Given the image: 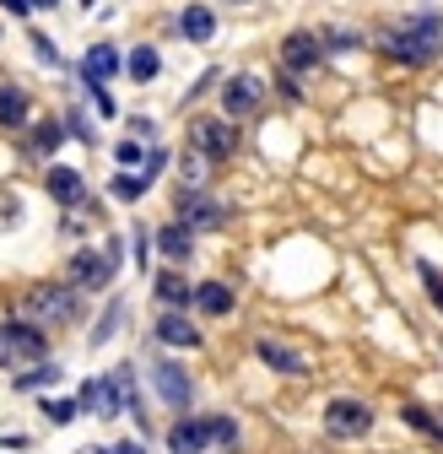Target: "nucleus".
Wrapping results in <instances>:
<instances>
[{
    "label": "nucleus",
    "instance_id": "f257e3e1",
    "mask_svg": "<svg viewBox=\"0 0 443 454\" xmlns=\"http://www.w3.org/2000/svg\"><path fill=\"white\" fill-rule=\"evenodd\" d=\"M438 49H443V17H416V22L395 27V38H390V54L406 66H427Z\"/></svg>",
    "mask_w": 443,
    "mask_h": 454
},
{
    "label": "nucleus",
    "instance_id": "f03ea898",
    "mask_svg": "<svg viewBox=\"0 0 443 454\" xmlns=\"http://www.w3.org/2000/svg\"><path fill=\"white\" fill-rule=\"evenodd\" d=\"M43 357V330L38 325H0V368L38 363Z\"/></svg>",
    "mask_w": 443,
    "mask_h": 454
},
{
    "label": "nucleus",
    "instance_id": "7ed1b4c3",
    "mask_svg": "<svg viewBox=\"0 0 443 454\" xmlns=\"http://www.w3.org/2000/svg\"><path fill=\"white\" fill-rule=\"evenodd\" d=\"M27 314L43 319V325L76 319V314H82V298H76V287H33V293H27Z\"/></svg>",
    "mask_w": 443,
    "mask_h": 454
},
{
    "label": "nucleus",
    "instance_id": "20e7f679",
    "mask_svg": "<svg viewBox=\"0 0 443 454\" xmlns=\"http://www.w3.org/2000/svg\"><path fill=\"white\" fill-rule=\"evenodd\" d=\"M114 265H120V249H108V254H97V249H76V254H71V287L97 293L103 281L114 276Z\"/></svg>",
    "mask_w": 443,
    "mask_h": 454
},
{
    "label": "nucleus",
    "instance_id": "39448f33",
    "mask_svg": "<svg viewBox=\"0 0 443 454\" xmlns=\"http://www.w3.org/2000/svg\"><path fill=\"white\" fill-rule=\"evenodd\" d=\"M265 103V82L260 76H228V87H222V120H244V114H254Z\"/></svg>",
    "mask_w": 443,
    "mask_h": 454
},
{
    "label": "nucleus",
    "instance_id": "423d86ee",
    "mask_svg": "<svg viewBox=\"0 0 443 454\" xmlns=\"http://www.w3.org/2000/svg\"><path fill=\"white\" fill-rule=\"evenodd\" d=\"M373 427V411L362 401H330L324 406V433L330 438H362Z\"/></svg>",
    "mask_w": 443,
    "mask_h": 454
},
{
    "label": "nucleus",
    "instance_id": "0eeeda50",
    "mask_svg": "<svg viewBox=\"0 0 443 454\" xmlns=\"http://www.w3.org/2000/svg\"><path fill=\"white\" fill-rule=\"evenodd\" d=\"M179 222L190 227V233H211V227L228 222V211H222L211 195H200V190H179Z\"/></svg>",
    "mask_w": 443,
    "mask_h": 454
},
{
    "label": "nucleus",
    "instance_id": "6e6552de",
    "mask_svg": "<svg viewBox=\"0 0 443 454\" xmlns=\"http://www.w3.org/2000/svg\"><path fill=\"white\" fill-rule=\"evenodd\" d=\"M125 406V395H120V379L108 373V379H87L82 395H76V411H97V417H120Z\"/></svg>",
    "mask_w": 443,
    "mask_h": 454
},
{
    "label": "nucleus",
    "instance_id": "1a4fd4ad",
    "mask_svg": "<svg viewBox=\"0 0 443 454\" xmlns=\"http://www.w3.org/2000/svg\"><path fill=\"white\" fill-rule=\"evenodd\" d=\"M190 141H195V152H200L206 162H211V157H228V152L238 146V136H233V125H228V120H195Z\"/></svg>",
    "mask_w": 443,
    "mask_h": 454
},
{
    "label": "nucleus",
    "instance_id": "9d476101",
    "mask_svg": "<svg viewBox=\"0 0 443 454\" xmlns=\"http://www.w3.org/2000/svg\"><path fill=\"white\" fill-rule=\"evenodd\" d=\"M157 395H162V401H168L174 411H190L195 384H190V373H184L179 363H157Z\"/></svg>",
    "mask_w": 443,
    "mask_h": 454
},
{
    "label": "nucleus",
    "instance_id": "9b49d317",
    "mask_svg": "<svg viewBox=\"0 0 443 454\" xmlns=\"http://www.w3.org/2000/svg\"><path fill=\"white\" fill-rule=\"evenodd\" d=\"M319 54H324V43H319L314 33H292V38L282 43V60H287V71H314V66H319Z\"/></svg>",
    "mask_w": 443,
    "mask_h": 454
},
{
    "label": "nucleus",
    "instance_id": "f8f14e48",
    "mask_svg": "<svg viewBox=\"0 0 443 454\" xmlns=\"http://www.w3.org/2000/svg\"><path fill=\"white\" fill-rule=\"evenodd\" d=\"M211 443V427L200 422V417H184V422H174V433H168V449L174 454H200Z\"/></svg>",
    "mask_w": 443,
    "mask_h": 454
},
{
    "label": "nucleus",
    "instance_id": "ddd939ff",
    "mask_svg": "<svg viewBox=\"0 0 443 454\" xmlns=\"http://www.w3.org/2000/svg\"><path fill=\"white\" fill-rule=\"evenodd\" d=\"M120 71V49H108V43H97V49H87V60H82V76H87V87H103L108 76Z\"/></svg>",
    "mask_w": 443,
    "mask_h": 454
},
{
    "label": "nucleus",
    "instance_id": "4468645a",
    "mask_svg": "<svg viewBox=\"0 0 443 454\" xmlns=\"http://www.w3.org/2000/svg\"><path fill=\"white\" fill-rule=\"evenodd\" d=\"M49 195L60 200V206H82V195H87V184H82V174L76 168H49Z\"/></svg>",
    "mask_w": 443,
    "mask_h": 454
},
{
    "label": "nucleus",
    "instance_id": "2eb2a0df",
    "mask_svg": "<svg viewBox=\"0 0 443 454\" xmlns=\"http://www.w3.org/2000/svg\"><path fill=\"white\" fill-rule=\"evenodd\" d=\"M157 340H168V347H200V330L179 314V309H168L157 319Z\"/></svg>",
    "mask_w": 443,
    "mask_h": 454
},
{
    "label": "nucleus",
    "instance_id": "dca6fc26",
    "mask_svg": "<svg viewBox=\"0 0 443 454\" xmlns=\"http://www.w3.org/2000/svg\"><path fill=\"white\" fill-rule=\"evenodd\" d=\"M254 352H260V363H270L276 373H303V368H308V363H303V352H292V347H282V340H270V335L260 340V347H254Z\"/></svg>",
    "mask_w": 443,
    "mask_h": 454
},
{
    "label": "nucleus",
    "instance_id": "f3484780",
    "mask_svg": "<svg viewBox=\"0 0 443 454\" xmlns=\"http://www.w3.org/2000/svg\"><path fill=\"white\" fill-rule=\"evenodd\" d=\"M157 249L168 254V260H190V249H195V233H190L184 222H168V227L157 233Z\"/></svg>",
    "mask_w": 443,
    "mask_h": 454
},
{
    "label": "nucleus",
    "instance_id": "a211bd4d",
    "mask_svg": "<svg viewBox=\"0 0 443 454\" xmlns=\"http://www.w3.org/2000/svg\"><path fill=\"white\" fill-rule=\"evenodd\" d=\"M179 33H184L190 43H206V38L216 33V17H211V6H184V17H179Z\"/></svg>",
    "mask_w": 443,
    "mask_h": 454
},
{
    "label": "nucleus",
    "instance_id": "6ab92c4d",
    "mask_svg": "<svg viewBox=\"0 0 443 454\" xmlns=\"http://www.w3.org/2000/svg\"><path fill=\"white\" fill-rule=\"evenodd\" d=\"M190 298H195L206 314H228V309H233V287H228V281H200Z\"/></svg>",
    "mask_w": 443,
    "mask_h": 454
},
{
    "label": "nucleus",
    "instance_id": "aec40b11",
    "mask_svg": "<svg viewBox=\"0 0 443 454\" xmlns=\"http://www.w3.org/2000/svg\"><path fill=\"white\" fill-rule=\"evenodd\" d=\"M190 293H195V287H190L179 270H162V276H157V298L168 303V309H184V303H190Z\"/></svg>",
    "mask_w": 443,
    "mask_h": 454
},
{
    "label": "nucleus",
    "instance_id": "412c9836",
    "mask_svg": "<svg viewBox=\"0 0 443 454\" xmlns=\"http://www.w3.org/2000/svg\"><path fill=\"white\" fill-rule=\"evenodd\" d=\"M0 125H27V92L0 87Z\"/></svg>",
    "mask_w": 443,
    "mask_h": 454
},
{
    "label": "nucleus",
    "instance_id": "4be33fe9",
    "mask_svg": "<svg viewBox=\"0 0 443 454\" xmlns=\"http://www.w3.org/2000/svg\"><path fill=\"white\" fill-rule=\"evenodd\" d=\"M157 71H162V54L152 43L130 49V82H157Z\"/></svg>",
    "mask_w": 443,
    "mask_h": 454
},
{
    "label": "nucleus",
    "instance_id": "5701e85b",
    "mask_svg": "<svg viewBox=\"0 0 443 454\" xmlns=\"http://www.w3.org/2000/svg\"><path fill=\"white\" fill-rule=\"evenodd\" d=\"M60 141H66V125H60V120H43V125L33 130V146H38V152H60Z\"/></svg>",
    "mask_w": 443,
    "mask_h": 454
},
{
    "label": "nucleus",
    "instance_id": "b1692460",
    "mask_svg": "<svg viewBox=\"0 0 443 454\" xmlns=\"http://www.w3.org/2000/svg\"><path fill=\"white\" fill-rule=\"evenodd\" d=\"M406 422H411L416 433H427V438H443V422H438L427 406H406Z\"/></svg>",
    "mask_w": 443,
    "mask_h": 454
},
{
    "label": "nucleus",
    "instance_id": "393cba45",
    "mask_svg": "<svg viewBox=\"0 0 443 454\" xmlns=\"http://www.w3.org/2000/svg\"><path fill=\"white\" fill-rule=\"evenodd\" d=\"M120 319H125V303H108V314L97 319V330H92L87 340H92V347H103V340H108V335H114V325H120Z\"/></svg>",
    "mask_w": 443,
    "mask_h": 454
},
{
    "label": "nucleus",
    "instance_id": "a878e982",
    "mask_svg": "<svg viewBox=\"0 0 443 454\" xmlns=\"http://www.w3.org/2000/svg\"><path fill=\"white\" fill-rule=\"evenodd\" d=\"M108 190H114V195H120V200H141V195H146V190H152V184H146V179H141V174H120V179H114V184H108Z\"/></svg>",
    "mask_w": 443,
    "mask_h": 454
},
{
    "label": "nucleus",
    "instance_id": "bb28decb",
    "mask_svg": "<svg viewBox=\"0 0 443 454\" xmlns=\"http://www.w3.org/2000/svg\"><path fill=\"white\" fill-rule=\"evenodd\" d=\"M179 179H184V184H190V190H200V179H206V157H200V152H195V157H184V162H179Z\"/></svg>",
    "mask_w": 443,
    "mask_h": 454
},
{
    "label": "nucleus",
    "instance_id": "cd10ccee",
    "mask_svg": "<svg viewBox=\"0 0 443 454\" xmlns=\"http://www.w3.org/2000/svg\"><path fill=\"white\" fill-rule=\"evenodd\" d=\"M43 417L54 427H66V422H76V401H43Z\"/></svg>",
    "mask_w": 443,
    "mask_h": 454
},
{
    "label": "nucleus",
    "instance_id": "c85d7f7f",
    "mask_svg": "<svg viewBox=\"0 0 443 454\" xmlns=\"http://www.w3.org/2000/svg\"><path fill=\"white\" fill-rule=\"evenodd\" d=\"M206 427H211V438H216V443H238V422H233V417H211Z\"/></svg>",
    "mask_w": 443,
    "mask_h": 454
},
{
    "label": "nucleus",
    "instance_id": "c756f323",
    "mask_svg": "<svg viewBox=\"0 0 443 454\" xmlns=\"http://www.w3.org/2000/svg\"><path fill=\"white\" fill-rule=\"evenodd\" d=\"M54 379H60V368H33V373L17 379V389H43V384H54Z\"/></svg>",
    "mask_w": 443,
    "mask_h": 454
},
{
    "label": "nucleus",
    "instance_id": "7c9ffc66",
    "mask_svg": "<svg viewBox=\"0 0 443 454\" xmlns=\"http://www.w3.org/2000/svg\"><path fill=\"white\" fill-rule=\"evenodd\" d=\"M422 281H427V298H432V303L443 309V276H438L432 265H422Z\"/></svg>",
    "mask_w": 443,
    "mask_h": 454
},
{
    "label": "nucleus",
    "instance_id": "2f4dec72",
    "mask_svg": "<svg viewBox=\"0 0 443 454\" xmlns=\"http://www.w3.org/2000/svg\"><path fill=\"white\" fill-rule=\"evenodd\" d=\"M120 162L136 168V162H141V146H136V141H120Z\"/></svg>",
    "mask_w": 443,
    "mask_h": 454
},
{
    "label": "nucleus",
    "instance_id": "473e14b6",
    "mask_svg": "<svg viewBox=\"0 0 443 454\" xmlns=\"http://www.w3.org/2000/svg\"><path fill=\"white\" fill-rule=\"evenodd\" d=\"M146 249H152V233H146V227H136V260L146 265Z\"/></svg>",
    "mask_w": 443,
    "mask_h": 454
},
{
    "label": "nucleus",
    "instance_id": "72a5a7b5",
    "mask_svg": "<svg viewBox=\"0 0 443 454\" xmlns=\"http://www.w3.org/2000/svg\"><path fill=\"white\" fill-rule=\"evenodd\" d=\"M33 49H38V60H54V43H49L43 33H33Z\"/></svg>",
    "mask_w": 443,
    "mask_h": 454
},
{
    "label": "nucleus",
    "instance_id": "f704fd0d",
    "mask_svg": "<svg viewBox=\"0 0 443 454\" xmlns=\"http://www.w3.org/2000/svg\"><path fill=\"white\" fill-rule=\"evenodd\" d=\"M0 6H6L12 17H27V12H33V0H0Z\"/></svg>",
    "mask_w": 443,
    "mask_h": 454
},
{
    "label": "nucleus",
    "instance_id": "c9c22d12",
    "mask_svg": "<svg viewBox=\"0 0 443 454\" xmlns=\"http://www.w3.org/2000/svg\"><path fill=\"white\" fill-rule=\"evenodd\" d=\"M108 454H146V449H141V443H114Z\"/></svg>",
    "mask_w": 443,
    "mask_h": 454
},
{
    "label": "nucleus",
    "instance_id": "e433bc0d",
    "mask_svg": "<svg viewBox=\"0 0 443 454\" xmlns=\"http://www.w3.org/2000/svg\"><path fill=\"white\" fill-rule=\"evenodd\" d=\"M33 6H60V0H33Z\"/></svg>",
    "mask_w": 443,
    "mask_h": 454
},
{
    "label": "nucleus",
    "instance_id": "4c0bfd02",
    "mask_svg": "<svg viewBox=\"0 0 443 454\" xmlns=\"http://www.w3.org/2000/svg\"><path fill=\"white\" fill-rule=\"evenodd\" d=\"M76 454H108V449H76Z\"/></svg>",
    "mask_w": 443,
    "mask_h": 454
},
{
    "label": "nucleus",
    "instance_id": "58836bf2",
    "mask_svg": "<svg viewBox=\"0 0 443 454\" xmlns=\"http://www.w3.org/2000/svg\"><path fill=\"white\" fill-rule=\"evenodd\" d=\"M233 6H244V0H233Z\"/></svg>",
    "mask_w": 443,
    "mask_h": 454
}]
</instances>
